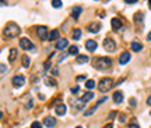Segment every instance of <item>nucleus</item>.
Returning <instances> with one entry per match:
<instances>
[{
  "instance_id": "f257e3e1",
  "label": "nucleus",
  "mask_w": 151,
  "mask_h": 128,
  "mask_svg": "<svg viewBox=\"0 0 151 128\" xmlns=\"http://www.w3.org/2000/svg\"><path fill=\"white\" fill-rule=\"evenodd\" d=\"M20 32H21V28L17 25V24H14V22H9L7 25H6V28H4V36L6 38H9V39H13V38H17L18 35H20Z\"/></svg>"
},
{
  "instance_id": "f03ea898",
  "label": "nucleus",
  "mask_w": 151,
  "mask_h": 128,
  "mask_svg": "<svg viewBox=\"0 0 151 128\" xmlns=\"http://www.w3.org/2000/svg\"><path fill=\"white\" fill-rule=\"evenodd\" d=\"M112 65V60L109 59V57H98L97 60H95V63H94V67L97 68V70H108L109 67Z\"/></svg>"
},
{
  "instance_id": "7ed1b4c3",
  "label": "nucleus",
  "mask_w": 151,
  "mask_h": 128,
  "mask_svg": "<svg viewBox=\"0 0 151 128\" xmlns=\"http://www.w3.org/2000/svg\"><path fill=\"white\" fill-rule=\"evenodd\" d=\"M113 85H115V82H113L112 78H102V79L98 82V91H99V92H108Z\"/></svg>"
},
{
  "instance_id": "20e7f679",
  "label": "nucleus",
  "mask_w": 151,
  "mask_h": 128,
  "mask_svg": "<svg viewBox=\"0 0 151 128\" xmlns=\"http://www.w3.org/2000/svg\"><path fill=\"white\" fill-rule=\"evenodd\" d=\"M104 49L107 50V52H115L116 50V43L113 39H111V38H107L105 41H104Z\"/></svg>"
},
{
  "instance_id": "39448f33",
  "label": "nucleus",
  "mask_w": 151,
  "mask_h": 128,
  "mask_svg": "<svg viewBox=\"0 0 151 128\" xmlns=\"http://www.w3.org/2000/svg\"><path fill=\"white\" fill-rule=\"evenodd\" d=\"M36 35L39 36V39H41V41H46V39H49L48 28H46L45 25H41V27H38V28H36Z\"/></svg>"
},
{
  "instance_id": "423d86ee",
  "label": "nucleus",
  "mask_w": 151,
  "mask_h": 128,
  "mask_svg": "<svg viewBox=\"0 0 151 128\" xmlns=\"http://www.w3.org/2000/svg\"><path fill=\"white\" fill-rule=\"evenodd\" d=\"M20 47L24 50H32L34 49V43L28 39V38H21L20 39Z\"/></svg>"
},
{
  "instance_id": "0eeeda50",
  "label": "nucleus",
  "mask_w": 151,
  "mask_h": 128,
  "mask_svg": "<svg viewBox=\"0 0 151 128\" xmlns=\"http://www.w3.org/2000/svg\"><path fill=\"white\" fill-rule=\"evenodd\" d=\"M11 82H13V85L16 86V88H20V86L24 85L25 78H24V75H14L13 79H11Z\"/></svg>"
},
{
  "instance_id": "6e6552de",
  "label": "nucleus",
  "mask_w": 151,
  "mask_h": 128,
  "mask_svg": "<svg viewBox=\"0 0 151 128\" xmlns=\"http://www.w3.org/2000/svg\"><path fill=\"white\" fill-rule=\"evenodd\" d=\"M55 111H56L57 116H65L66 111H67V107H66L65 103H57L55 107Z\"/></svg>"
},
{
  "instance_id": "1a4fd4ad",
  "label": "nucleus",
  "mask_w": 151,
  "mask_h": 128,
  "mask_svg": "<svg viewBox=\"0 0 151 128\" xmlns=\"http://www.w3.org/2000/svg\"><path fill=\"white\" fill-rule=\"evenodd\" d=\"M43 125L48 128H52L56 125V118L52 117V116H48V117L43 118Z\"/></svg>"
},
{
  "instance_id": "9d476101",
  "label": "nucleus",
  "mask_w": 151,
  "mask_h": 128,
  "mask_svg": "<svg viewBox=\"0 0 151 128\" xmlns=\"http://www.w3.org/2000/svg\"><path fill=\"white\" fill-rule=\"evenodd\" d=\"M111 25H112V29H113L115 32H119L120 29H122V21H120L119 18H112Z\"/></svg>"
},
{
  "instance_id": "9b49d317",
  "label": "nucleus",
  "mask_w": 151,
  "mask_h": 128,
  "mask_svg": "<svg viewBox=\"0 0 151 128\" xmlns=\"http://www.w3.org/2000/svg\"><path fill=\"white\" fill-rule=\"evenodd\" d=\"M69 46V41L66 39V38H60L57 42H56V49H59V50H63Z\"/></svg>"
},
{
  "instance_id": "f8f14e48",
  "label": "nucleus",
  "mask_w": 151,
  "mask_h": 128,
  "mask_svg": "<svg viewBox=\"0 0 151 128\" xmlns=\"http://www.w3.org/2000/svg\"><path fill=\"white\" fill-rule=\"evenodd\" d=\"M101 24L99 22H91L90 25H88V31L90 32H92V33H97V32L101 31Z\"/></svg>"
},
{
  "instance_id": "ddd939ff",
  "label": "nucleus",
  "mask_w": 151,
  "mask_h": 128,
  "mask_svg": "<svg viewBox=\"0 0 151 128\" xmlns=\"http://www.w3.org/2000/svg\"><path fill=\"white\" fill-rule=\"evenodd\" d=\"M97 47H98V43L95 42V41H92V39H90V41L86 42V49L88 52H94Z\"/></svg>"
},
{
  "instance_id": "4468645a",
  "label": "nucleus",
  "mask_w": 151,
  "mask_h": 128,
  "mask_svg": "<svg viewBox=\"0 0 151 128\" xmlns=\"http://www.w3.org/2000/svg\"><path fill=\"white\" fill-rule=\"evenodd\" d=\"M130 59H131V57H130V53L123 52V53L120 54V57H119V63H120V64H126V63H129Z\"/></svg>"
},
{
  "instance_id": "2eb2a0df",
  "label": "nucleus",
  "mask_w": 151,
  "mask_h": 128,
  "mask_svg": "<svg viewBox=\"0 0 151 128\" xmlns=\"http://www.w3.org/2000/svg\"><path fill=\"white\" fill-rule=\"evenodd\" d=\"M81 13H83V7H81V6H76L74 9L71 10V15H73V18H74V20H77V18L80 17V14H81Z\"/></svg>"
},
{
  "instance_id": "dca6fc26",
  "label": "nucleus",
  "mask_w": 151,
  "mask_h": 128,
  "mask_svg": "<svg viewBox=\"0 0 151 128\" xmlns=\"http://www.w3.org/2000/svg\"><path fill=\"white\" fill-rule=\"evenodd\" d=\"M113 102L119 105V103H122L123 102V93L120 92V91H116L115 93H113Z\"/></svg>"
},
{
  "instance_id": "f3484780",
  "label": "nucleus",
  "mask_w": 151,
  "mask_h": 128,
  "mask_svg": "<svg viewBox=\"0 0 151 128\" xmlns=\"http://www.w3.org/2000/svg\"><path fill=\"white\" fill-rule=\"evenodd\" d=\"M91 99H94V93H92V92H87V93H84V95L81 96V100H83L84 103L90 102Z\"/></svg>"
},
{
  "instance_id": "a211bd4d",
  "label": "nucleus",
  "mask_w": 151,
  "mask_h": 128,
  "mask_svg": "<svg viewBox=\"0 0 151 128\" xmlns=\"http://www.w3.org/2000/svg\"><path fill=\"white\" fill-rule=\"evenodd\" d=\"M17 54H18V52H17V49H10V54H9V60H10L11 63H13V61H16V59H17Z\"/></svg>"
},
{
  "instance_id": "6ab92c4d",
  "label": "nucleus",
  "mask_w": 151,
  "mask_h": 128,
  "mask_svg": "<svg viewBox=\"0 0 151 128\" xmlns=\"http://www.w3.org/2000/svg\"><path fill=\"white\" fill-rule=\"evenodd\" d=\"M130 47H131V50H133V52H140L141 49H143L141 43H139V42H131Z\"/></svg>"
},
{
  "instance_id": "aec40b11",
  "label": "nucleus",
  "mask_w": 151,
  "mask_h": 128,
  "mask_svg": "<svg viewBox=\"0 0 151 128\" xmlns=\"http://www.w3.org/2000/svg\"><path fill=\"white\" fill-rule=\"evenodd\" d=\"M49 41H59V31L57 29H53L49 33Z\"/></svg>"
},
{
  "instance_id": "412c9836",
  "label": "nucleus",
  "mask_w": 151,
  "mask_h": 128,
  "mask_svg": "<svg viewBox=\"0 0 151 128\" xmlns=\"http://www.w3.org/2000/svg\"><path fill=\"white\" fill-rule=\"evenodd\" d=\"M21 64H22V67H30V64H31V60H30V57L24 54V56L21 57Z\"/></svg>"
},
{
  "instance_id": "4be33fe9",
  "label": "nucleus",
  "mask_w": 151,
  "mask_h": 128,
  "mask_svg": "<svg viewBox=\"0 0 151 128\" xmlns=\"http://www.w3.org/2000/svg\"><path fill=\"white\" fill-rule=\"evenodd\" d=\"M87 61H88V56H86V54H78L77 56V63L78 64L87 63Z\"/></svg>"
},
{
  "instance_id": "5701e85b",
  "label": "nucleus",
  "mask_w": 151,
  "mask_h": 128,
  "mask_svg": "<svg viewBox=\"0 0 151 128\" xmlns=\"http://www.w3.org/2000/svg\"><path fill=\"white\" fill-rule=\"evenodd\" d=\"M86 88L87 89L95 88V81H94V79H88V81H86Z\"/></svg>"
},
{
  "instance_id": "b1692460",
  "label": "nucleus",
  "mask_w": 151,
  "mask_h": 128,
  "mask_svg": "<svg viewBox=\"0 0 151 128\" xmlns=\"http://www.w3.org/2000/svg\"><path fill=\"white\" fill-rule=\"evenodd\" d=\"M69 54H77L78 56V46H70L69 47Z\"/></svg>"
},
{
  "instance_id": "393cba45",
  "label": "nucleus",
  "mask_w": 151,
  "mask_h": 128,
  "mask_svg": "<svg viewBox=\"0 0 151 128\" xmlns=\"http://www.w3.org/2000/svg\"><path fill=\"white\" fill-rule=\"evenodd\" d=\"M86 105H87V103H84L81 99H80V100H77V102H76V110H81V109L86 106Z\"/></svg>"
},
{
  "instance_id": "a878e982",
  "label": "nucleus",
  "mask_w": 151,
  "mask_h": 128,
  "mask_svg": "<svg viewBox=\"0 0 151 128\" xmlns=\"http://www.w3.org/2000/svg\"><path fill=\"white\" fill-rule=\"evenodd\" d=\"M73 39H76V41L81 39V31L80 29H74L73 31Z\"/></svg>"
},
{
  "instance_id": "bb28decb",
  "label": "nucleus",
  "mask_w": 151,
  "mask_h": 128,
  "mask_svg": "<svg viewBox=\"0 0 151 128\" xmlns=\"http://www.w3.org/2000/svg\"><path fill=\"white\" fill-rule=\"evenodd\" d=\"M97 109H98V106H97V105H95V106H94V107H91V109H88V110H87L86 113H84V116H91V114H92V113H94V111H95Z\"/></svg>"
},
{
  "instance_id": "cd10ccee",
  "label": "nucleus",
  "mask_w": 151,
  "mask_h": 128,
  "mask_svg": "<svg viewBox=\"0 0 151 128\" xmlns=\"http://www.w3.org/2000/svg\"><path fill=\"white\" fill-rule=\"evenodd\" d=\"M62 1L60 0H52V6H53L55 9H59V7H62Z\"/></svg>"
},
{
  "instance_id": "c85d7f7f",
  "label": "nucleus",
  "mask_w": 151,
  "mask_h": 128,
  "mask_svg": "<svg viewBox=\"0 0 151 128\" xmlns=\"http://www.w3.org/2000/svg\"><path fill=\"white\" fill-rule=\"evenodd\" d=\"M45 81H46V84H48V85L56 86V81H55V79H52V78H45Z\"/></svg>"
},
{
  "instance_id": "c756f323",
  "label": "nucleus",
  "mask_w": 151,
  "mask_h": 128,
  "mask_svg": "<svg viewBox=\"0 0 151 128\" xmlns=\"http://www.w3.org/2000/svg\"><path fill=\"white\" fill-rule=\"evenodd\" d=\"M134 20H136V21H140V20H143V13H136Z\"/></svg>"
},
{
  "instance_id": "7c9ffc66",
  "label": "nucleus",
  "mask_w": 151,
  "mask_h": 128,
  "mask_svg": "<svg viewBox=\"0 0 151 128\" xmlns=\"http://www.w3.org/2000/svg\"><path fill=\"white\" fill-rule=\"evenodd\" d=\"M31 128H42V127H41V123H38V121H34L32 125H31Z\"/></svg>"
},
{
  "instance_id": "2f4dec72",
  "label": "nucleus",
  "mask_w": 151,
  "mask_h": 128,
  "mask_svg": "<svg viewBox=\"0 0 151 128\" xmlns=\"http://www.w3.org/2000/svg\"><path fill=\"white\" fill-rule=\"evenodd\" d=\"M51 73L53 75H57L59 74V70H57V67H53V68H51Z\"/></svg>"
},
{
  "instance_id": "473e14b6",
  "label": "nucleus",
  "mask_w": 151,
  "mask_h": 128,
  "mask_svg": "<svg viewBox=\"0 0 151 128\" xmlns=\"http://www.w3.org/2000/svg\"><path fill=\"white\" fill-rule=\"evenodd\" d=\"M77 92H80V86H73L71 88V93H77Z\"/></svg>"
},
{
  "instance_id": "72a5a7b5",
  "label": "nucleus",
  "mask_w": 151,
  "mask_h": 128,
  "mask_svg": "<svg viewBox=\"0 0 151 128\" xmlns=\"http://www.w3.org/2000/svg\"><path fill=\"white\" fill-rule=\"evenodd\" d=\"M107 100H108L107 97H101V99L97 102V106H98V105H101V103H104V102H107Z\"/></svg>"
},
{
  "instance_id": "f704fd0d",
  "label": "nucleus",
  "mask_w": 151,
  "mask_h": 128,
  "mask_svg": "<svg viewBox=\"0 0 151 128\" xmlns=\"http://www.w3.org/2000/svg\"><path fill=\"white\" fill-rule=\"evenodd\" d=\"M129 105L130 106H136V99H134V97H131L129 100Z\"/></svg>"
},
{
  "instance_id": "c9c22d12",
  "label": "nucleus",
  "mask_w": 151,
  "mask_h": 128,
  "mask_svg": "<svg viewBox=\"0 0 151 128\" xmlns=\"http://www.w3.org/2000/svg\"><path fill=\"white\" fill-rule=\"evenodd\" d=\"M125 3H126V4H136V3H137V0H133V1H129V0H126Z\"/></svg>"
},
{
  "instance_id": "e433bc0d",
  "label": "nucleus",
  "mask_w": 151,
  "mask_h": 128,
  "mask_svg": "<svg viewBox=\"0 0 151 128\" xmlns=\"http://www.w3.org/2000/svg\"><path fill=\"white\" fill-rule=\"evenodd\" d=\"M6 73V64H1V74Z\"/></svg>"
},
{
  "instance_id": "4c0bfd02",
  "label": "nucleus",
  "mask_w": 151,
  "mask_h": 128,
  "mask_svg": "<svg viewBox=\"0 0 151 128\" xmlns=\"http://www.w3.org/2000/svg\"><path fill=\"white\" fill-rule=\"evenodd\" d=\"M65 59H66V54H62V56H60V59H59V63H62Z\"/></svg>"
},
{
  "instance_id": "58836bf2",
  "label": "nucleus",
  "mask_w": 151,
  "mask_h": 128,
  "mask_svg": "<svg viewBox=\"0 0 151 128\" xmlns=\"http://www.w3.org/2000/svg\"><path fill=\"white\" fill-rule=\"evenodd\" d=\"M83 79H86V77H84V75H80V77H77V81H83Z\"/></svg>"
},
{
  "instance_id": "ea45409f",
  "label": "nucleus",
  "mask_w": 151,
  "mask_h": 128,
  "mask_svg": "<svg viewBox=\"0 0 151 128\" xmlns=\"http://www.w3.org/2000/svg\"><path fill=\"white\" fill-rule=\"evenodd\" d=\"M119 120H120V121H122V123H123V121H125V120H126V116H123V114H122V116H120V117H119Z\"/></svg>"
},
{
  "instance_id": "a19ab883",
  "label": "nucleus",
  "mask_w": 151,
  "mask_h": 128,
  "mask_svg": "<svg viewBox=\"0 0 151 128\" xmlns=\"http://www.w3.org/2000/svg\"><path fill=\"white\" fill-rule=\"evenodd\" d=\"M147 105H148V106H151V95L148 96V99H147Z\"/></svg>"
},
{
  "instance_id": "79ce46f5",
  "label": "nucleus",
  "mask_w": 151,
  "mask_h": 128,
  "mask_svg": "<svg viewBox=\"0 0 151 128\" xmlns=\"http://www.w3.org/2000/svg\"><path fill=\"white\" fill-rule=\"evenodd\" d=\"M104 128H113V125H112V123H109V124H107Z\"/></svg>"
},
{
  "instance_id": "37998d69",
  "label": "nucleus",
  "mask_w": 151,
  "mask_h": 128,
  "mask_svg": "<svg viewBox=\"0 0 151 128\" xmlns=\"http://www.w3.org/2000/svg\"><path fill=\"white\" fill-rule=\"evenodd\" d=\"M129 128H140V127H139V125H137V124H131V125H130Z\"/></svg>"
},
{
  "instance_id": "c03bdc74",
  "label": "nucleus",
  "mask_w": 151,
  "mask_h": 128,
  "mask_svg": "<svg viewBox=\"0 0 151 128\" xmlns=\"http://www.w3.org/2000/svg\"><path fill=\"white\" fill-rule=\"evenodd\" d=\"M147 38H148V41H151V32L148 33V36H147Z\"/></svg>"
},
{
  "instance_id": "a18cd8bd",
  "label": "nucleus",
  "mask_w": 151,
  "mask_h": 128,
  "mask_svg": "<svg viewBox=\"0 0 151 128\" xmlns=\"http://www.w3.org/2000/svg\"><path fill=\"white\" fill-rule=\"evenodd\" d=\"M148 7H150V10H151V0L148 1Z\"/></svg>"
},
{
  "instance_id": "49530a36",
  "label": "nucleus",
  "mask_w": 151,
  "mask_h": 128,
  "mask_svg": "<svg viewBox=\"0 0 151 128\" xmlns=\"http://www.w3.org/2000/svg\"><path fill=\"white\" fill-rule=\"evenodd\" d=\"M76 128H83V127H81V125H77V127H76Z\"/></svg>"
},
{
  "instance_id": "de8ad7c7",
  "label": "nucleus",
  "mask_w": 151,
  "mask_h": 128,
  "mask_svg": "<svg viewBox=\"0 0 151 128\" xmlns=\"http://www.w3.org/2000/svg\"><path fill=\"white\" fill-rule=\"evenodd\" d=\"M150 114H151V113H150Z\"/></svg>"
}]
</instances>
